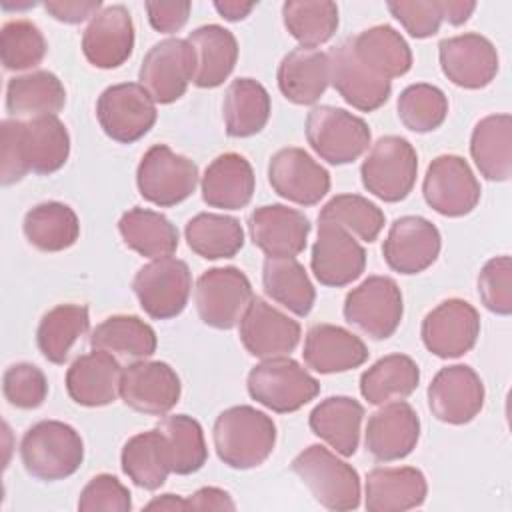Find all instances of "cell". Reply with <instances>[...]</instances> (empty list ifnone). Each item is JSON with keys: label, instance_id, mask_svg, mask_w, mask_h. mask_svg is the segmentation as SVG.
<instances>
[{"label": "cell", "instance_id": "1", "mask_svg": "<svg viewBox=\"0 0 512 512\" xmlns=\"http://www.w3.org/2000/svg\"><path fill=\"white\" fill-rule=\"evenodd\" d=\"M70 156V134L54 116L28 120L8 118L2 122V184L20 182L28 172L46 176L60 170Z\"/></svg>", "mask_w": 512, "mask_h": 512}, {"label": "cell", "instance_id": "2", "mask_svg": "<svg viewBox=\"0 0 512 512\" xmlns=\"http://www.w3.org/2000/svg\"><path fill=\"white\" fill-rule=\"evenodd\" d=\"M218 458L236 470L264 464L276 446L274 420L254 406H232L218 414L212 428Z\"/></svg>", "mask_w": 512, "mask_h": 512}, {"label": "cell", "instance_id": "3", "mask_svg": "<svg viewBox=\"0 0 512 512\" xmlns=\"http://www.w3.org/2000/svg\"><path fill=\"white\" fill-rule=\"evenodd\" d=\"M20 458L30 476L56 482L72 476L84 460V442L66 422L42 420L20 440Z\"/></svg>", "mask_w": 512, "mask_h": 512}, {"label": "cell", "instance_id": "4", "mask_svg": "<svg viewBox=\"0 0 512 512\" xmlns=\"http://www.w3.org/2000/svg\"><path fill=\"white\" fill-rule=\"evenodd\" d=\"M292 472L304 482L314 500L336 512L360 506V476L352 464L338 458L320 444L304 448L290 464Z\"/></svg>", "mask_w": 512, "mask_h": 512}, {"label": "cell", "instance_id": "5", "mask_svg": "<svg viewBox=\"0 0 512 512\" xmlns=\"http://www.w3.org/2000/svg\"><path fill=\"white\" fill-rule=\"evenodd\" d=\"M252 400L272 412H296L312 402L320 392V382L288 356L266 358L256 364L246 378Z\"/></svg>", "mask_w": 512, "mask_h": 512}, {"label": "cell", "instance_id": "6", "mask_svg": "<svg viewBox=\"0 0 512 512\" xmlns=\"http://www.w3.org/2000/svg\"><path fill=\"white\" fill-rule=\"evenodd\" d=\"M418 174V154L402 136L378 138L360 166L362 186L384 202L404 200Z\"/></svg>", "mask_w": 512, "mask_h": 512}, {"label": "cell", "instance_id": "7", "mask_svg": "<svg viewBox=\"0 0 512 512\" xmlns=\"http://www.w3.org/2000/svg\"><path fill=\"white\" fill-rule=\"evenodd\" d=\"M306 140L328 164L342 166L358 160L370 146L368 124L338 106H314L306 116Z\"/></svg>", "mask_w": 512, "mask_h": 512}, {"label": "cell", "instance_id": "8", "mask_svg": "<svg viewBox=\"0 0 512 512\" xmlns=\"http://www.w3.org/2000/svg\"><path fill=\"white\" fill-rule=\"evenodd\" d=\"M198 184V166L166 144H154L136 168V186L144 200L168 208L184 202Z\"/></svg>", "mask_w": 512, "mask_h": 512}, {"label": "cell", "instance_id": "9", "mask_svg": "<svg viewBox=\"0 0 512 512\" xmlns=\"http://www.w3.org/2000/svg\"><path fill=\"white\" fill-rule=\"evenodd\" d=\"M132 290L142 310L154 320L176 318L188 304L192 292V272L184 260L164 256L144 264L134 280Z\"/></svg>", "mask_w": 512, "mask_h": 512}, {"label": "cell", "instance_id": "10", "mask_svg": "<svg viewBox=\"0 0 512 512\" xmlns=\"http://www.w3.org/2000/svg\"><path fill=\"white\" fill-rule=\"evenodd\" d=\"M402 314V292L388 276H368L344 300L346 322L374 340L390 338L400 326Z\"/></svg>", "mask_w": 512, "mask_h": 512}, {"label": "cell", "instance_id": "11", "mask_svg": "<svg viewBox=\"0 0 512 512\" xmlns=\"http://www.w3.org/2000/svg\"><path fill=\"white\" fill-rule=\"evenodd\" d=\"M252 298V284L236 266L206 270L194 288V302L200 320L216 330L234 328Z\"/></svg>", "mask_w": 512, "mask_h": 512}, {"label": "cell", "instance_id": "12", "mask_svg": "<svg viewBox=\"0 0 512 512\" xmlns=\"http://www.w3.org/2000/svg\"><path fill=\"white\" fill-rule=\"evenodd\" d=\"M156 102L140 82L108 86L96 102V118L104 134L120 144L146 136L156 122Z\"/></svg>", "mask_w": 512, "mask_h": 512}, {"label": "cell", "instance_id": "13", "mask_svg": "<svg viewBox=\"0 0 512 512\" xmlns=\"http://www.w3.org/2000/svg\"><path fill=\"white\" fill-rule=\"evenodd\" d=\"M196 54L184 38H164L144 56L138 80L156 104H172L194 80Z\"/></svg>", "mask_w": 512, "mask_h": 512}, {"label": "cell", "instance_id": "14", "mask_svg": "<svg viewBox=\"0 0 512 512\" xmlns=\"http://www.w3.org/2000/svg\"><path fill=\"white\" fill-rule=\"evenodd\" d=\"M422 194L434 212L458 218L470 214L480 202V182L462 156L442 154L430 162Z\"/></svg>", "mask_w": 512, "mask_h": 512}, {"label": "cell", "instance_id": "15", "mask_svg": "<svg viewBox=\"0 0 512 512\" xmlns=\"http://www.w3.org/2000/svg\"><path fill=\"white\" fill-rule=\"evenodd\" d=\"M420 336L434 356L458 358L474 348L480 336V314L470 302L448 298L424 316Z\"/></svg>", "mask_w": 512, "mask_h": 512}, {"label": "cell", "instance_id": "16", "mask_svg": "<svg viewBox=\"0 0 512 512\" xmlns=\"http://www.w3.org/2000/svg\"><path fill=\"white\" fill-rule=\"evenodd\" d=\"M180 394V376L166 362L136 360L122 370L120 398L136 412L164 416L178 404Z\"/></svg>", "mask_w": 512, "mask_h": 512}, {"label": "cell", "instance_id": "17", "mask_svg": "<svg viewBox=\"0 0 512 512\" xmlns=\"http://www.w3.org/2000/svg\"><path fill=\"white\" fill-rule=\"evenodd\" d=\"M484 384L478 372L466 364L440 368L428 386L430 412L446 424H466L484 406Z\"/></svg>", "mask_w": 512, "mask_h": 512}, {"label": "cell", "instance_id": "18", "mask_svg": "<svg viewBox=\"0 0 512 512\" xmlns=\"http://www.w3.org/2000/svg\"><path fill=\"white\" fill-rule=\"evenodd\" d=\"M310 268L324 286H348L364 272L366 250L342 226L318 220V238L312 246Z\"/></svg>", "mask_w": 512, "mask_h": 512}, {"label": "cell", "instance_id": "19", "mask_svg": "<svg viewBox=\"0 0 512 512\" xmlns=\"http://www.w3.org/2000/svg\"><path fill=\"white\" fill-rule=\"evenodd\" d=\"M238 324L246 352L262 360L290 354L302 336V328L294 318L258 296L250 300Z\"/></svg>", "mask_w": 512, "mask_h": 512}, {"label": "cell", "instance_id": "20", "mask_svg": "<svg viewBox=\"0 0 512 512\" xmlns=\"http://www.w3.org/2000/svg\"><path fill=\"white\" fill-rule=\"evenodd\" d=\"M438 60L444 76L468 90L488 86L498 74V52L494 44L476 32L444 38L438 44Z\"/></svg>", "mask_w": 512, "mask_h": 512}, {"label": "cell", "instance_id": "21", "mask_svg": "<svg viewBox=\"0 0 512 512\" xmlns=\"http://www.w3.org/2000/svg\"><path fill=\"white\" fill-rule=\"evenodd\" d=\"M272 190L300 206L318 204L330 190V174L302 148H282L268 162Z\"/></svg>", "mask_w": 512, "mask_h": 512}, {"label": "cell", "instance_id": "22", "mask_svg": "<svg viewBox=\"0 0 512 512\" xmlns=\"http://www.w3.org/2000/svg\"><path fill=\"white\" fill-rule=\"evenodd\" d=\"M442 248L438 228L422 216L396 218L382 244V256L398 274H418L430 268Z\"/></svg>", "mask_w": 512, "mask_h": 512}, {"label": "cell", "instance_id": "23", "mask_svg": "<svg viewBox=\"0 0 512 512\" xmlns=\"http://www.w3.org/2000/svg\"><path fill=\"white\" fill-rule=\"evenodd\" d=\"M420 418L404 400L380 404L366 424L364 446L378 462H394L406 458L418 444Z\"/></svg>", "mask_w": 512, "mask_h": 512}, {"label": "cell", "instance_id": "24", "mask_svg": "<svg viewBox=\"0 0 512 512\" xmlns=\"http://www.w3.org/2000/svg\"><path fill=\"white\" fill-rule=\"evenodd\" d=\"M248 232L266 258H296L306 248L310 220L296 208L266 204L248 216Z\"/></svg>", "mask_w": 512, "mask_h": 512}, {"label": "cell", "instance_id": "25", "mask_svg": "<svg viewBox=\"0 0 512 512\" xmlns=\"http://www.w3.org/2000/svg\"><path fill=\"white\" fill-rule=\"evenodd\" d=\"M134 50V22L126 6H104L82 34L86 60L102 70L122 66Z\"/></svg>", "mask_w": 512, "mask_h": 512}, {"label": "cell", "instance_id": "26", "mask_svg": "<svg viewBox=\"0 0 512 512\" xmlns=\"http://www.w3.org/2000/svg\"><path fill=\"white\" fill-rule=\"evenodd\" d=\"M328 60L330 84L344 102L360 112H372L386 104L392 92V82L368 70L354 56L348 38L328 52Z\"/></svg>", "mask_w": 512, "mask_h": 512}, {"label": "cell", "instance_id": "27", "mask_svg": "<svg viewBox=\"0 0 512 512\" xmlns=\"http://www.w3.org/2000/svg\"><path fill=\"white\" fill-rule=\"evenodd\" d=\"M122 366L114 354L94 350L78 356L66 372L68 396L88 408L112 404L120 396Z\"/></svg>", "mask_w": 512, "mask_h": 512}, {"label": "cell", "instance_id": "28", "mask_svg": "<svg viewBox=\"0 0 512 512\" xmlns=\"http://www.w3.org/2000/svg\"><path fill=\"white\" fill-rule=\"evenodd\" d=\"M304 362L320 374L348 372L368 360V348L354 332L334 324H314L306 332Z\"/></svg>", "mask_w": 512, "mask_h": 512}, {"label": "cell", "instance_id": "29", "mask_svg": "<svg viewBox=\"0 0 512 512\" xmlns=\"http://www.w3.org/2000/svg\"><path fill=\"white\" fill-rule=\"evenodd\" d=\"M428 484L412 466H378L366 474L364 506L368 512H404L424 504Z\"/></svg>", "mask_w": 512, "mask_h": 512}, {"label": "cell", "instance_id": "30", "mask_svg": "<svg viewBox=\"0 0 512 512\" xmlns=\"http://www.w3.org/2000/svg\"><path fill=\"white\" fill-rule=\"evenodd\" d=\"M256 176L252 164L236 152L216 156L200 180L202 200L212 208L240 210L254 196Z\"/></svg>", "mask_w": 512, "mask_h": 512}, {"label": "cell", "instance_id": "31", "mask_svg": "<svg viewBox=\"0 0 512 512\" xmlns=\"http://www.w3.org/2000/svg\"><path fill=\"white\" fill-rule=\"evenodd\" d=\"M276 80L286 100L300 106L316 104L330 84L328 54L318 48H294L278 64Z\"/></svg>", "mask_w": 512, "mask_h": 512}, {"label": "cell", "instance_id": "32", "mask_svg": "<svg viewBox=\"0 0 512 512\" xmlns=\"http://www.w3.org/2000/svg\"><path fill=\"white\" fill-rule=\"evenodd\" d=\"M364 406L350 396H328L310 412V430L336 454L348 458L356 454Z\"/></svg>", "mask_w": 512, "mask_h": 512}, {"label": "cell", "instance_id": "33", "mask_svg": "<svg viewBox=\"0 0 512 512\" xmlns=\"http://www.w3.org/2000/svg\"><path fill=\"white\" fill-rule=\"evenodd\" d=\"M196 54L194 84L198 88H216L232 74L238 60L236 36L220 24H204L186 38Z\"/></svg>", "mask_w": 512, "mask_h": 512}, {"label": "cell", "instance_id": "34", "mask_svg": "<svg viewBox=\"0 0 512 512\" xmlns=\"http://www.w3.org/2000/svg\"><path fill=\"white\" fill-rule=\"evenodd\" d=\"M354 56L376 76L392 80L412 68V50L398 30L378 24L348 38Z\"/></svg>", "mask_w": 512, "mask_h": 512}, {"label": "cell", "instance_id": "35", "mask_svg": "<svg viewBox=\"0 0 512 512\" xmlns=\"http://www.w3.org/2000/svg\"><path fill=\"white\" fill-rule=\"evenodd\" d=\"M470 154L486 180L506 182L512 174V116L490 114L476 122Z\"/></svg>", "mask_w": 512, "mask_h": 512}, {"label": "cell", "instance_id": "36", "mask_svg": "<svg viewBox=\"0 0 512 512\" xmlns=\"http://www.w3.org/2000/svg\"><path fill=\"white\" fill-rule=\"evenodd\" d=\"M122 472L144 490H158L172 472L166 436L154 428L128 438L120 454Z\"/></svg>", "mask_w": 512, "mask_h": 512}, {"label": "cell", "instance_id": "37", "mask_svg": "<svg viewBox=\"0 0 512 512\" xmlns=\"http://www.w3.org/2000/svg\"><path fill=\"white\" fill-rule=\"evenodd\" d=\"M270 94L254 78H236L224 92L222 118L226 134L248 138L258 134L270 118Z\"/></svg>", "mask_w": 512, "mask_h": 512}, {"label": "cell", "instance_id": "38", "mask_svg": "<svg viewBox=\"0 0 512 512\" xmlns=\"http://www.w3.org/2000/svg\"><path fill=\"white\" fill-rule=\"evenodd\" d=\"M66 104L62 80L50 70H32L8 80L6 110L12 116H46L58 114Z\"/></svg>", "mask_w": 512, "mask_h": 512}, {"label": "cell", "instance_id": "39", "mask_svg": "<svg viewBox=\"0 0 512 512\" xmlns=\"http://www.w3.org/2000/svg\"><path fill=\"white\" fill-rule=\"evenodd\" d=\"M118 232L128 248L146 258L172 256L178 248L176 226L160 212L134 206L118 220Z\"/></svg>", "mask_w": 512, "mask_h": 512}, {"label": "cell", "instance_id": "40", "mask_svg": "<svg viewBox=\"0 0 512 512\" xmlns=\"http://www.w3.org/2000/svg\"><path fill=\"white\" fill-rule=\"evenodd\" d=\"M420 382L418 364L406 354H388L360 376V394L368 404L380 406L408 398Z\"/></svg>", "mask_w": 512, "mask_h": 512}, {"label": "cell", "instance_id": "41", "mask_svg": "<svg viewBox=\"0 0 512 512\" xmlns=\"http://www.w3.org/2000/svg\"><path fill=\"white\" fill-rule=\"evenodd\" d=\"M22 230L26 240L42 252H62L76 244L80 222L76 212L64 202H40L24 216Z\"/></svg>", "mask_w": 512, "mask_h": 512}, {"label": "cell", "instance_id": "42", "mask_svg": "<svg viewBox=\"0 0 512 512\" xmlns=\"http://www.w3.org/2000/svg\"><path fill=\"white\" fill-rule=\"evenodd\" d=\"M264 292L296 316H308L316 290L296 258H266L262 266Z\"/></svg>", "mask_w": 512, "mask_h": 512}, {"label": "cell", "instance_id": "43", "mask_svg": "<svg viewBox=\"0 0 512 512\" xmlns=\"http://www.w3.org/2000/svg\"><path fill=\"white\" fill-rule=\"evenodd\" d=\"M184 236L190 250L206 260L232 258L244 246L240 220L228 214L200 212L186 222Z\"/></svg>", "mask_w": 512, "mask_h": 512}, {"label": "cell", "instance_id": "44", "mask_svg": "<svg viewBox=\"0 0 512 512\" xmlns=\"http://www.w3.org/2000/svg\"><path fill=\"white\" fill-rule=\"evenodd\" d=\"M90 328L88 306L58 304L48 310L36 330V344L42 356L52 364H64L72 346Z\"/></svg>", "mask_w": 512, "mask_h": 512}, {"label": "cell", "instance_id": "45", "mask_svg": "<svg viewBox=\"0 0 512 512\" xmlns=\"http://www.w3.org/2000/svg\"><path fill=\"white\" fill-rule=\"evenodd\" d=\"M94 350H106L124 358L144 360L156 352L158 338L150 324L138 316L116 314L102 320L90 334Z\"/></svg>", "mask_w": 512, "mask_h": 512}, {"label": "cell", "instance_id": "46", "mask_svg": "<svg viewBox=\"0 0 512 512\" xmlns=\"http://www.w3.org/2000/svg\"><path fill=\"white\" fill-rule=\"evenodd\" d=\"M282 20L300 46L316 48L336 34L338 6L328 0H290L282 6Z\"/></svg>", "mask_w": 512, "mask_h": 512}, {"label": "cell", "instance_id": "47", "mask_svg": "<svg viewBox=\"0 0 512 512\" xmlns=\"http://www.w3.org/2000/svg\"><path fill=\"white\" fill-rule=\"evenodd\" d=\"M156 428L168 440L174 474H194L206 464L208 448L198 420L188 414H174L162 418Z\"/></svg>", "mask_w": 512, "mask_h": 512}, {"label": "cell", "instance_id": "48", "mask_svg": "<svg viewBox=\"0 0 512 512\" xmlns=\"http://www.w3.org/2000/svg\"><path fill=\"white\" fill-rule=\"evenodd\" d=\"M318 220L334 222L364 242H374L384 228V212L360 194H338L330 198Z\"/></svg>", "mask_w": 512, "mask_h": 512}, {"label": "cell", "instance_id": "49", "mask_svg": "<svg viewBox=\"0 0 512 512\" xmlns=\"http://www.w3.org/2000/svg\"><path fill=\"white\" fill-rule=\"evenodd\" d=\"M400 122L418 134L436 130L448 116L446 94L432 84L418 82L406 86L396 102Z\"/></svg>", "mask_w": 512, "mask_h": 512}, {"label": "cell", "instance_id": "50", "mask_svg": "<svg viewBox=\"0 0 512 512\" xmlns=\"http://www.w3.org/2000/svg\"><path fill=\"white\" fill-rule=\"evenodd\" d=\"M48 52L42 30L30 20H10L0 32V56L6 70L36 68Z\"/></svg>", "mask_w": 512, "mask_h": 512}, {"label": "cell", "instance_id": "51", "mask_svg": "<svg viewBox=\"0 0 512 512\" xmlns=\"http://www.w3.org/2000/svg\"><path fill=\"white\" fill-rule=\"evenodd\" d=\"M2 392L12 406L34 410L42 406L48 396V380L38 366L30 362H18L6 368L2 378Z\"/></svg>", "mask_w": 512, "mask_h": 512}, {"label": "cell", "instance_id": "52", "mask_svg": "<svg viewBox=\"0 0 512 512\" xmlns=\"http://www.w3.org/2000/svg\"><path fill=\"white\" fill-rule=\"evenodd\" d=\"M478 296L486 310L508 316L512 312V260L510 256L490 258L478 274Z\"/></svg>", "mask_w": 512, "mask_h": 512}, {"label": "cell", "instance_id": "53", "mask_svg": "<svg viewBox=\"0 0 512 512\" xmlns=\"http://www.w3.org/2000/svg\"><path fill=\"white\" fill-rule=\"evenodd\" d=\"M78 510L82 512H130V490L112 474L94 476L80 492Z\"/></svg>", "mask_w": 512, "mask_h": 512}, {"label": "cell", "instance_id": "54", "mask_svg": "<svg viewBox=\"0 0 512 512\" xmlns=\"http://www.w3.org/2000/svg\"><path fill=\"white\" fill-rule=\"evenodd\" d=\"M386 8L404 26V30L414 38L434 36L442 24L440 0L388 2Z\"/></svg>", "mask_w": 512, "mask_h": 512}, {"label": "cell", "instance_id": "55", "mask_svg": "<svg viewBox=\"0 0 512 512\" xmlns=\"http://www.w3.org/2000/svg\"><path fill=\"white\" fill-rule=\"evenodd\" d=\"M150 26L158 32L164 34H172L178 32L190 16V8L192 4L188 0H180V2H146L144 4Z\"/></svg>", "mask_w": 512, "mask_h": 512}, {"label": "cell", "instance_id": "56", "mask_svg": "<svg viewBox=\"0 0 512 512\" xmlns=\"http://www.w3.org/2000/svg\"><path fill=\"white\" fill-rule=\"evenodd\" d=\"M100 0H48L44 2V10L58 22L64 24H80L84 20H92L102 10Z\"/></svg>", "mask_w": 512, "mask_h": 512}, {"label": "cell", "instance_id": "57", "mask_svg": "<svg viewBox=\"0 0 512 512\" xmlns=\"http://www.w3.org/2000/svg\"><path fill=\"white\" fill-rule=\"evenodd\" d=\"M230 494L216 486H204L186 498V510H234Z\"/></svg>", "mask_w": 512, "mask_h": 512}, {"label": "cell", "instance_id": "58", "mask_svg": "<svg viewBox=\"0 0 512 512\" xmlns=\"http://www.w3.org/2000/svg\"><path fill=\"white\" fill-rule=\"evenodd\" d=\"M440 10H442V20H446L452 26H460L472 16V12L476 10V2L440 0Z\"/></svg>", "mask_w": 512, "mask_h": 512}, {"label": "cell", "instance_id": "59", "mask_svg": "<svg viewBox=\"0 0 512 512\" xmlns=\"http://www.w3.org/2000/svg\"><path fill=\"white\" fill-rule=\"evenodd\" d=\"M254 2H238V0H224V2H214L216 12L230 20V22H238L244 20L252 10H254Z\"/></svg>", "mask_w": 512, "mask_h": 512}, {"label": "cell", "instance_id": "60", "mask_svg": "<svg viewBox=\"0 0 512 512\" xmlns=\"http://www.w3.org/2000/svg\"><path fill=\"white\" fill-rule=\"evenodd\" d=\"M144 510H186V498L178 496V494H162L160 498L150 500Z\"/></svg>", "mask_w": 512, "mask_h": 512}]
</instances>
